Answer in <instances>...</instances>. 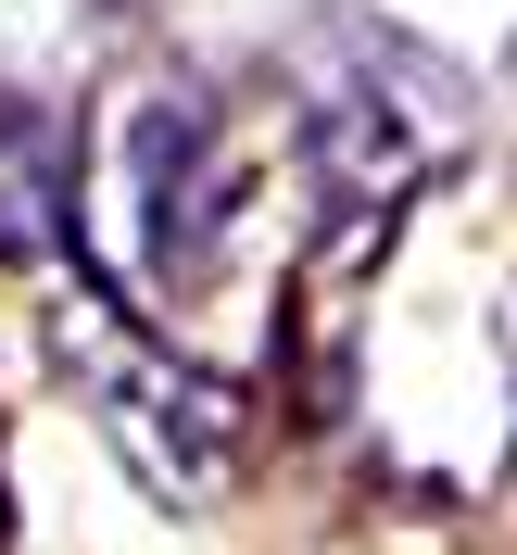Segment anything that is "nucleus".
I'll use <instances>...</instances> for the list:
<instances>
[{
    "label": "nucleus",
    "mask_w": 517,
    "mask_h": 555,
    "mask_svg": "<svg viewBox=\"0 0 517 555\" xmlns=\"http://www.w3.org/2000/svg\"><path fill=\"white\" fill-rule=\"evenodd\" d=\"M51 353H64V379L127 429V467L152 492L190 505V492L228 480V454H241V379H228V366L165 353L114 291H76V278H64V304H51Z\"/></svg>",
    "instance_id": "1"
},
{
    "label": "nucleus",
    "mask_w": 517,
    "mask_h": 555,
    "mask_svg": "<svg viewBox=\"0 0 517 555\" xmlns=\"http://www.w3.org/2000/svg\"><path fill=\"white\" fill-rule=\"evenodd\" d=\"M0 253L38 278L76 253V152L51 114H0Z\"/></svg>",
    "instance_id": "2"
}]
</instances>
